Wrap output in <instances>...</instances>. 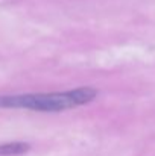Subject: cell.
Listing matches in <instances>:
<instances>
[{
	"label": "cell",
	"mask_w": 155,
	"mask_h": 156,
	"mask_svg": "<svg viewBox=\"0 0 155 156\" xmlns=\"http://www.w3.org/2000/svg\"><path fill=\"white\" fill-rule=\"evenodd\" d=\"M31 149L28 143H6L0 146V156H17L23 155Z\"/></svg>",
	"instance_id": "7a4b0ae2"
},
{
	"label": "cell",
	"mask_w": 155,
	"mask_h": 156,
	"mask_svg": "<svg viewBox=\"0 0 155 156\" xmlns=\"http://www.w3.org/2000/svg\"><path fill=\"white\" fill-rule=\"evenodd\" d=\"M98 96V91L88 87L64 91V93H41L23 96H3L0 97V108L32 109L40 112H58L81 105L90 103Z\"/></svg>",
	"instance_id": "6da1fadb"
}]
</instances>
